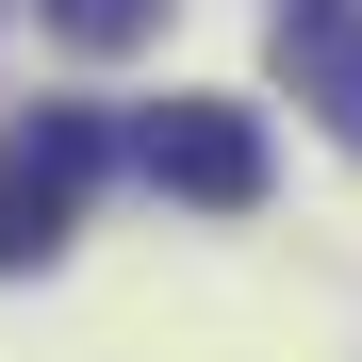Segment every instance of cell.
I'll list each match as a JSON object with an SVG mask.
<instances>
[{
	"mask_svg": "<svg viewBox=\"0 0 362 362\" xmlns=\"http://www.w3.org/2000/svg\"><path fill=\"white\" fill-rule=\"evenodd\" d=\"M132 165L165 181V198H198V214H247L264 181H280L247 99H148V115H132Z\"/></svg>",
	"mask_w": 362,
	"mask_h": 362,
	"instance_id": "cell-2",
	"label": "cell"
},
{
	"mask_svg": "<svg viewBox=\"0 0 362 362\" xmlns=\"http://www.w3.org/2000/svg\"><path fill=\"white\" fill-rule=\"evenodd\" d=\"M148 17H165V0H49V33H66V49H132Z\"/></svg>",
	"mask_w": 362,
	"mask_h": 362,
	"instance_id": "cell-4",
	"label": "cell"
},
{
	"mask_svg": "<svg viewBox=\"0 0 362 362\" xmlns=\"http://www.w3.org/2000/svg\"><path fill=\"white\" fill-rule=\"evenodd\" d=\"M280 83L329 115V132H362V17L346 0H280Z\"/></svg>",
	"mask_w": 362,
	"mask_h": 362,
	"instance_id": "cell-3",
	"label": "cell"
},
{
	"mask_svg": "<svg viewBox=\"0 0 362 362\" xmlns=\"http://www.w3.org/2000/svg\"><path fill=\"white\" fill-rule=\"evenodd\" d=\"M115 165V132L83 99H49V115H17V132H0V264H49L83 230V181Z\"/></svg>",
	"mask_w": 362,
	"mask_h": 362,
	"instance_id": "cell-1",
	"label": "cell"
}]
</instances>
